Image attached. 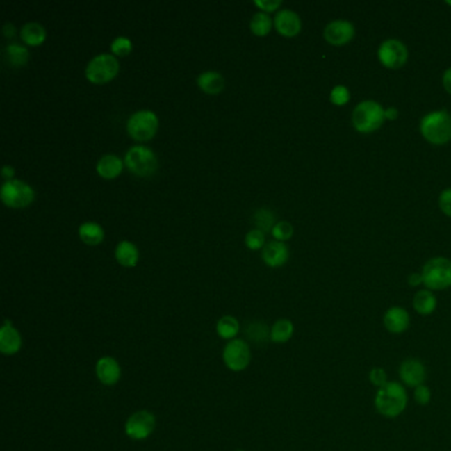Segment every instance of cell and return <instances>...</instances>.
I'll use <instances>...</instances> for the list:
<instances>
[{
    "label": "cell",
    "mask_w": 451,
    "mask_h": 451,
    "mask_svg": "<svg viewBox=\"0 0 451 451\" xmlns=\"http://www.w3.org/2000/svg\"><path fill=\"white\" fill-rule=\"evenodd\" d=\"M408 405L405 388L396 382H388L377 389L375 397L376 410L386 418H396Z\"/></svg>",
    "instance_id": "obj_1"
},
{
    "label": "cell",
    "mask_w": 451,
    "mask_h": 451,
    "mask_svg": "<svg viewBox=\"0 0 451 451\" xmlns=\"http://www.w3.org/2000/svg\"><path fill=\"white\" fill-rule=\"evenodd\" d=\"M423 137L432 145H446L451 140V115L446 110L427 113L420 122Z\"/></svg>",
    "instance_id": "obj_2"
},
{
    "label": "cell",
    "mask_w": 451,
    "mask_h": 451,
    "mask_svg": "<svg viewBox=\"0 0 451 451\" xmlns=\"http://www.w3.org/2000/svg\"><path fill=\"white\" fill-rule=\"evenodd\" d=\"M385 121V109L372 99L357 104L352 111V124L359 133L370 134L379 130Z\"/></svg>",
    "instance_id": "obj_3"
},
{
    "label": "cell",
    "mask_w": 451,
    "mask_h": 451,
    "mask_svg": "<svg viewBox=\"0 0 451 451\" xmlns=\"http://www.w3.org/2000/svg\"><path fill=\"white\" fill-rule=\"evenodd\" d=\"M421 274L427 290L449 288L451 286V261L445 257H434L425 263Z\"/></svg>",
    "instance_id": "obj_4"
},
{
    "label": "cell",
    "mask_w": 451,
    "mask_h": 451,
    "mask_svg": "<svg viewBox=\"0 0 451 451\" xmlns=\"http://www.w3.org/2000/svg\"><path fill=\"white\" fill-rule=\"evenodd\" d=\"M124 164L127 168L139 177H150L158 168V159L155 152L146 146H133L124 155Z\"/></svg>",
    "instance_id": "obj_5"
},
{
    "label": "cell",
    "mask_w": 451,
    "mask_h": 451,
    "mask_svg": "<svg viewBox=\"0 0 451 451\" xmlns=\"http://www.w3.org/2000/svg\"><path fill=\"white\" fill-rule=\"evenodd\" d=\"M0 196L4 204L13 208H23L33 202L35 191L26 181L11 179L1 184Z\"/></svg>",
    "instance_id": "obj_6"
},
{
    "label": "cell",
    "mask_w": 451,
    "mask_h": 451,
    "mask_svg": "<svg viewBox=\"0 0 451 451\" xmlns=\"http://www.w3.org/2000/svg\"><path fill=\"white\" fill-rule=\"evenodd\" d=\"M158 124L159 120L156 114L152 110L143 109L138 110L129 117L126 127L129 134L134 139L147 140L156 133Z\"/></svg>",
    "instance_id": "obj_7"
},
{
    "label": "cell",
    "mask_w": 451,
    "mask_h": 451,
    "mask_svg": "<svg viewBox=\"0 0 451 451\" xmlns=\"http://www.w3.org/2000/svg\"><path fill=\"white\" fill-rule=\"evenodd\" d=\"M120 70V63L117 57L110 54H99L95 56L86 65L85 76L89 81L95 83L110 81Z\"/></svg>",
    "instance_id": "obj_8"
},
{
    "label": "cell",
    "mask_w": 451,
    "mask_h": 451,
    "mask_svg": "<svg viewBox=\"0 0 451 451\" xmlns=\"http://www.w3.org/2000/svg\"><path fill=\"white\" fill-rule=\"evenodd\" d=\"M155 427V416L149 410H139L127 418L124 425V433L133 441H145L154 433Z\"/></svg>",
    "instance_id": "obj_9"
},
{
    "label": "cell",
    "mask_w": 451,
    "mask_h": 451,
    "mask_svg": "<svg viewBox=\"0 0 451 451\" xmlns=\"http://www.w3.org/2000/svg\"><path fill=\"white\" fill-rule=\"evenodd\" d=\"M377 57L385 68L400 69L407 64L409 52L402 41L386 39L380 44Z\"/></svg>",
    "instance_id": "obj_10"
},
{
    "label": "cell",
    "mask_w": 451,
    "mask_h": 451,
    "mask_svg": "<svg viewBox=\"0 0 451 451\" xmlns=\"http://www.w3.org/2000/svg\"><path fill=\"white\" fill-rule=\"evenodd\" d=\"M224 363L233 372H241L247 368L252 360V354L247 343L241 339H233L228 343L222 352Z\"/></svg>",
    "instance_id": "obj_11"
},
{
    "label": "cell",
    "mask_w": 451,
    "mask_h": 451,
    "mask_svg": "<svg viewBox=\"0 0 451 451\" xmlns=\"http://www.w3.org/2000/svg\"><path fill=\"white\" fill-rule=\"evenodd\" d=\"M355 26L351 22L338 19V20L328 23L325 28L323 36L328 44L341 47V45H345L352 40L355 38Z\"/></svg>",
    "instance_id": "obj_12"
},
{
    "label": "cell",
    "mask_w": 451,
    "mask_h": 451,
    "mask_svg": "<svg viewBox=\"0 0 451 451\" xmlns=\"http://www.w3.org/2000/svg\"><path fill=\"white\" fill-rule=\"evenodd\" d=\"M398 373L402 383L414 389L420 385H424L426 380V368L424 363L418 359H408L402 361Z\"/></svg>",
    "instance_id": "obj_13"
},
{
    "label": "cell",
    "mask_w": 451,
    "mask_h": 451,
    "mask_svg": "<svg viewBox=\"0 0 451 451\" xmlns=\"http://www.w3.org/2000/svg\"><path fill=\"white\" fill-rule=\"evenodd\" d=\"M274 26L281 35L287 36V38H293L301 32V17L295 11H293L290 8H284L275 14Z\"/></svg>",
    "instance_id": "obj_14"
},
{
    "label": "cell",
    "mask_w": 451,
    "mask_h": 451,
    "mask_svg": "<svg viewBox=\"0 0 451 451\" xmlns=\"http://www.w3.org/2000/svg\"><path fill=\"white\" fill-rule=\"evenodd\" d=\"M96 373L101 384L105 386H113L121 380L122 370L120 363L114 357L104 356L97 361Z\"/></svg>",
    "instance_id": "obj_15"
},
{
    "label": "cell",
    "mask_w": 451,
    "mask_h": 451,
    "mask_svg": "<svg viewBox=\"0 0 451 451\" xmlns=\"http://www.w3.org/2000/svg\"><path fill=\"white\" fill-rule=\"evenodd\" d=\"M23 339L20 332L13 326L10 320H6L0 329V351L7 356L17 354L22 350Z\"/></svg>",
    "instance_id": "obj_16"
},
{
    "label": "cell",
    "mask_w": 451,
    "mask_h": 451,
    "mask_svg": "<svg viewBox=\"0 0 451 451\" xmlns=\"http://www.w3.org/2000/svg\"><path fill=\"white\" fill-rule=\"evenodd\" d=\"M410 325V316L408 311L402 307H391L384 315V326L395 335H400L405 332Z\"/></svg>",
    "instance_id": "obj_17"
},
{
    "label": "cell",
    "mask_w": 451,
    "mask_h": 451,
    "mask_svg": "<svg viewBox=\"0 0 451 451\" xmlns=\"http://www.w3.org/2000/svg\"><path fill=\"white\" fill-rule=\"evenodd\" d=\"M262 260L272 268L282 266L288 260V247L284 241H269L262 249Z\"/></svg>",
    "instance_id": "obj_18"
},
{
    "label": "cell",
    "mask_w": 451,
    "mask_h": 451,
    "mask_svg": "<svg viewBox=\"0 0 451 451\" xmlns=\"http://www.w3.org/2000/svg\"><path fill=\"white\" fill-rule=\"evenodd\" d=\"M122 159L118 155L114 154H106L102 155L97 162V172L104 178H115L122 171Z\"/></svg>",
    "instance_id": "obj_19"
},
{
    "label": "cell",
    "mask_w": 451,
    "mask_h": 451,
    "mask_svg": "<svg viewBox=\"0 0 451 451\" xmlns=\"http://www.w3.org/2000/svg\"><path fill=\"white\" fill-rule=\"evenodd\" d=\"M413 307L420 315H432L437 309V298L432 293V290H420L416 293L413 300Z\"/></svg>",
    "instance_id": "obj_20"
},
{
    "label": "cell",
    "mask_w": 451,
    "mask_h": 451,
    "mask_svg": "<svg viewBox=\"0 0 451 451\" xmlns=\"http://www.w3.org/2000/svg\"><path fill=\"white\" fill-rule=\"evenodd\" d=\"M197 85L200 89L204 90L205 93L216 95L224 88V77L216 70H205L199 74Z\"/></svg>",
    "instance_id": "obj_21"
},
{
    "label": "cell",
    "mask_w": 451,
    "mask_h": 451,
    "mask_svg": "<svg viewBox=\"0 0 451 451\" xmlns=\"http://www.w3.org/2000/svg\"><path fill=\"white\" fill-rule=\"evenodd\" d=\"M4 58L11 67H23L27 64L29 58V52L27 47L19 44V42H8L4 48Z\"/></svg>",
    "instance_id": "obj_22"
},
{
    "label": "cell",
    "mask_w": 451,
    "mask_h": 451,
    "mask_svg": "<svg viewBox=\"0 0 451 451\" xmlns=\"http://www.w3.org/2000/svg\"><path fill=\"white\" fill-rule=\"evenodd\" d=\"M115 259L122 266H126V268L134 266L139 259L137 246L127 240H123L121 243H118V245L115 247Z\"/></svg>",
    "instance_id": "obj_23"
},
{
    "label": "cell",
    "mask_w": 451,
    "mask_h": 451,
    "mask_svg": "<svg viewBox=\"0 0 451 451\" xmlns=\"http://www.w3.org/2000/svg\"><path fill=\"white\" fill-rule=\"evenodd\" d=\"M82 241L88 245H97L104 240V228L95 221H85L79 227Z\"/></svg>",
    "instance_id": "obj_24"
},
{
    "label": "cell",
    "mask_w": 451,
    "mask_h": 451,
    "mask_svg": "<svg viewBox=\"0 0 451 451\" xmlns=\"http://www.w3.org/2000/svg\"><path fill=\"white\" fill-rule=\"evenodd\" d=\"M22 40L27 42L28 45H39L45 40L47 32L42 24L38 22H28L20 31Z\"/></svg>",
    "instance_id": "obj_25"
},
{
    "label": "cell",
    "mask_w": 451,
    "mask_h": 451,
    "mask_svg": "<svg viewBox=\"0 0 451 451\" xmlns=\"http://www.w3.org/2000/svg\"><path fill=\"white\" fill-rule=\"evenodd\" d=\"M294 335V325L288 319H279L270 328V341L277 344L287 343Z\"/></svg>",
    "instance_id": "obj_26"
},
{
    "label": "cell",
    "mask_w": 451,
    "mask_h": 451,
    "mask_svg": "<svg viewBox=\"0 0 451 451\" xmlns=\"http://www.w3.org/2000/svg\"><path fill=\"white\" fill-rule=\"evenodd\" d=\"M216 331L221 339L233 341L240 332V323L232 315H225L220 318L216 326Z\"/></svg>",
    "instance_id": "obj_27"
},
{
    "label": "cell",
    "mask_w": 451,
    "mask_h": 451,
    "mask_svg": "<svg viewBox=\"0 0 451 451\" xmlns=\"http://www.w3.org/2000/svg\"><path fill=\"white\" fill-rule=\"evenodd\" d=\"M272 26H273L272 17L268 13H263V11L256 13L250 19V29L254 35H259V36L268 35L272 29Z\"/></svg>",
    "instance_id": "obj_28"
},
{
    "label": "cell",
    "mask_w": 451,
    "mask_h": 451,
    "mask_svg": "<svg viewBox=\"0 0 451 451\" xmlns=\"http://www.w3.org/2000/svg\"><path fill=\"white\" fill-rule=\"evenodd\" d=\"M254 222L256 225L259 227L257 229L260 231H269V229H273L274 225H275V215L273 213V211H270L269 208H260L254 212Z\"/></svg>",
    "instance_id": "obj_29"
},
{
    "label": "cell",
    "mask_w": 451,
    "mask_h": 451,
    "mask_svg": "<svg viewBox=\"0 0 451 451\" xmlns=\"http://www.w3.org/2000/svg\"><path fill=\"white\" fill-rule=\"evenodd\" d=\"M247 336L252 342L266 343L268 339H270V331L263 323H253L249 326Z\"/></svg>",
    "instance_id": "obj_30"
},
{
    "label": "cell",
    "mask_w": 451,
    "mask_h": 451,
    "mask_svg": "<svg viewBox=\"0 0 451 451\" xmlns=\"http://www.w3.org/2000/svg\"><path fill=\"white\" fill-rule=\"evenodd\" d=\"M351 99V93H350V89L344 85H336L331 93H329V101L331 104L336 105V106H343V105H347Z\"/></svg>",
    "instance_id": "obj_31"
},
{
    "label": "cell",
    "mask_w": 451,
    "mask_h": 451,
    "mask_svg": "<svg viewBox=\"0 0 451 451\" xmlns=\"http://www.w3.org/2000/svg\"><path fill=\"white\" fill-rule=\"evenodd\" d=\"M293 232H294V228L288 221H278V222H275V225L272 229L274 238L278 241L288 240L293 236Z\"/></svg>",
    "instance_id": "obj_32"
},
{
    "label": "cell",
    "mask_w": 451,
    "mask_h": 451,
    "mask_svg": "<svg viewBox=\"0 0 451 451\" xmlns=\"http://www.w3.org/2000/svg\"><path fill=\"white\" fill-rule=\"evenodd\" d=\"M133 49V42L129 38L118 36L111 42V51L113 54L118 56L129 55Z\"/></svg>",
    "instance_id": "obj_33"
},
{
    "label": "cell",
    "mask_w": 451,
    "mask_h": 451,
    "mask_svg": "<svg viewBox=\"0 0 451 451\" xmlns=\"http://www.w3.org/2000/svg\"><path fill=\"white\" fill-rule=\"evenodd\" d=\"M245 244L250 249H260L265 246V234L260 229L254 228L246 233Z\"/></svg>",
    "instance_id": "obj_34"
},
{
    "label": "cell",
    "mask_w": 451,
    "mask_h": 451,
    "mask_svg": "<svg viewBox=\"0 0 451 451\" xmlns=\"http://www.w3.org/2000/svg\"><path fill=\"white\" fill-rule=\"evenodd\" d=\"M438 204H439L441 211L446 216L451 218V188H446L441 192V195L438 197Z\"/></svg>",
    "instance_id": "obj_35"
},
{
    "label": "cell",
    "mask_w": 451,
    "mask_h": 451,
    "mask_svg": "<svg viewBox=\"0 0 451 451\" xmlns=\"http://www.w3.org/2000/svg\"><path fill=\"white\" fill-rule=\"evenodd\" d=\"M414 400L420 405H427L432 400V392L426 385H420L414 389Z\"/></svg>",
    "instance_id": "obj_36"
},
{
    "label": "cell",
    "mask_w": 451,
    "mask_h": 451,
    "mask_svg": "<svg viewBox=\"0 0 451 451\" xmlns=\"http://www.w3.org/2000/svg\"><path fill=\"white\" fill-rule=\"evenodd\" d=\"M369 382L377 388H382L383 385L388 383L386 372L383 368H373L369 372Z\"/></svg>",
    "instance_id": "obj_37"
},
{
    "label": "cell",
    "mask_w": 451,
    "mask_h": 451,
    "mask_svg": "<svg viewBox=\"0 0 451 451\" xmlns=\"http://www.w3.org/2000/svg\"><path fill=\"white\" fill-rule=\"evenodd\" d=\"M254 4L257 7H260L261 10L265 13V11H275L282 4V1L281 0H254Z\"/></svg>",
    "instance_id": "obj_38"
},
{
    "label": "cell",
    "mask_w": 451,
    "mask_h": 451,
    "mask_svg": "<svg viewBox=\"0 0 451 451\" xmlns=\"http://www.w3.org/2000/svg\"><path fill=\"white\" fill-rule=\"evenodd\" d=\"M442 83H443V88L446 89V92L451 95V68L445 70V73L442 76Z\"/></svg>",
    "instance_id": "obj_39"
},
{
    "label": "cell",
    "mask_w": 451,
    "mask_h": 451,
    "mask_svg": "<svg viewBox=\"0 0 451 451\" xmlns=\"http://www.w3.org/2000/svg\"><path fill=\"white\" fill-rule=\"evenodd\" d=\"M408 282H409L410 286L416 287L421 284H424V278H423V274L421 273H413L410 274L409 278H408Z\"/></svg>",
    "instance_id": "obj_40"
},
{
    "label": "cell",
    "mask_w": 451,
    "mask_h": 451,
    "mask_svg": "<svg viewBox=\"0 0 451 451\" xmlns=\"http://www.w3.org/2000/svg\"><path fill=\"white\" fill-rule=\"evenodd\" d=\"M15 170L13 165H4L1 168V177L4 180H11L13 177H14Z\"/></svg>",
    "instance_id": "obj_41"
},
{
    "label": "cell",
    "mask_w": 451,
    "mask_h": 451,
    "mask_svg": "<svg viewBox=\"0 0 451 451\" xmlns=\"http://www.w3.org/2000/svg\"><path fill=\"white\" fill-rule=\"evenodd\" d=\"M398 118V110L393 106H389L388 109H385V120H389V121H395Z\"/></svg>",
    "instance_id": "obj_42"
},
{
    "label": "cell",
    "mask_w": 451,
    "mask_h": 451,
    "mask_svg": "<svg viewBox=\"0 0 451 451\" xmlns=\"http://www.w3.org/2000/svg\"><path fill=\"white\" fill-rule=\"evenodd\" d=\"M3 32H4V35H6L7 38H14L15 33H16V29H15L14 26H13L11 23H7V24H4V27H3Z\"/></svg>",
    "instance_id": "obj_43"
},
{
    "label": "cell",
    "mask_w": 451,
    "mask_h": 451,
    "mask_svg": "<svg viewBox=\"0 0 451 451\" xmlns=\"http://www.w3.org/2000/svg\"><path fill=\"white\" fill-rule=\"evenodd\" d=\"M446 3H448V4H449V6H451V0H448V1H446Z\"/></svg>",
    "instance_id": "obj_44"
},
{
    "label": "cell",
    "mask_w": 451,
    "mask_h": 451,
    "mask_svg": "<svg viewBox=\"0 0 451 451\" xmlns=\"http://www.w3.org/2000/svg\"><path fill=\"white\" fill-rule=\"evenodd\" d=\"M236 451H244V450H236Z\"/></svg>",
    "instance_id": "obj_45"
}]
</instances>
